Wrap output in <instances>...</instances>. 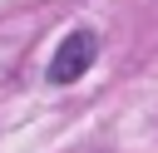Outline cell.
Wrapping results in <instances>:
<instances>
[{
	"instance_id": "obj_1",
	"label": "cell",
	"mask_w": 158,
	"mask_h": 153,
	"mask_svg": "<svg viewBox=\"0 0 158 153\" xmlns=\"http://www.w3.org/2000/svg\"><path fill=\"white\" fill-rule=\"evenodd\" d=\"M94 54H99L94 30H74V35H64V44H59L54 59H49V84H74V79L94 64Z\"/></svg>"
}]
</instances>
